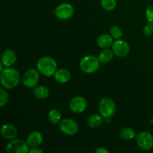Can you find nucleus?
Here are the masks:
<instances>
[{
    "mask_svg": "<svg viewBox=\"0 0 153 153\" xmlns=\"http://www.w3.org/2000/svg\"><path fill=\"white\" fill-rule=\"evenodd\" d=\"M116 111L115 103L111 99L103 98L99 103V111L105 118H110L114 114Z\"/></svg>",
    "mask_w": 153,
    "mask_h": 153,
    "instance_id": "obj_4",
    "label": "nucleus"
},
{
    "mask_svg": "<svg viewBox=\"0 0 153 153\" xmlns=\"http://www.w3.org/2000/svg\"><path fill=\"white\" fill-rule=\"evenodd\" d=\"M20 76L19 72L11 67H5L1 71L0 81L5 89H13L19 83Z\"/></svg>",
    "mask_w": 153,
    "mask_h": 153,
    "instance_id": "obj_1",
    "label": "nucleus"
},
{
    "mask_svg": "<svg viewBox=\"0 0 153 153\" xmlns=\"http://www.w3.org/2000/svg\"><path fill=\"white\" fill-rule=\"evenodd\" d=\"M146 17L148 22L153 23V4L148 7L146 10Z\"/></svg>",
    "mask_w": 153,
    "mask_h": 153,
    "instance_id": "obj_26",
    "label": "nucleus"
},
{
    "mask_svg": "<svg viewBox=\"0 0 153 153\" xmlns=\"http://www.w3.org/2000/svg\"><path fill=\"white\" fill-rule=\"evenodd\" d=\"M16 61V55L12 49H6L1 55V63L4 67H10L15 64Z\"/></svg>",
    "mask_w": 153,
    "mask_h": 153,
    "instance_id": "obj_12",
    "label": "nucleus"
},
{
    "mask_svg": "<svg viewBox=\"0 0 153 153\" xmlns=\"http://www.w3.org/2000/svg\"><path fill=\"white\" fill-rule=\"evenodd\" d=\"M95 152H97V153H108L109 151L104 147H99L96 149Z\"/></svg>",
    "mask_w": 153,
    "mask_h": 153,
    "instance_id": "obj_27",
    "label": "nucleus"
},
{
    "mask_svg": "<svg viewBox=\"0 0 153 153\" xmlns=\"http://www.w3.org/2000/svg\"><path fill=\"white\" fill-rule=\"evenodd\" d=\"M120 137L125 140H130L136 137L135 131L131 127H125L120 131Z\"/></svg>",
    "mask_w": 153,
    "mask_h": 153,
    "instance_id": "obj_21",
    "label": "nucleus"
},
{
    "mask_svg": "<svg viewBox=\"0 0 153 153\" xmlns=\"http://www.w3.org/2000/svg\"><path fill=\"white\" fill-rule=\"evenodd\" d=\"M55 13L58 19L61 20H67L70 19L74 14V7L70 3H62L55 8Z\"/></svg>",
    "mask_w": 153,
    "mask_h": 153,
    "instance_id": "obj_8",
    "label": "nucleus"
},
{
    "mask_svg": "<svg viewBox=\"0 0 153 153\" xmlns=\"http://www.w3.org/2000/svg\"><path fill=\"white\" fill-rule=\"evenodd\" d=\"M59 128L63 134L67 136H73L78 132L79 126L75 120L70 118H65L60 122Z\"/></svg>",
    "mask_w": 153,
    "mask_h": 153,
    "instance_id": "obj_9",
    "label": "nucleus"
},
{
    "mask_svg": "<svg viewBox=\"0 0 153 153\" xmlns=\"http://www.w3.org/2000/svg\"><path fill=\"white\" fill-rule=\"evenodd\" d=\"M1 134L3 138L6 140H13L18 134V131L16 127L10 124H4L1 129Z\"/></svg>",
    "mask_w": 153,
    "mask_h": 153,
    "instance_id": "obj_13",
    "label": "nucleus"
},
{
    "mask_svg": "<svg viewBox=\"0 0 153 153\" xmlns=\"http://www.w3.org/2000/svg\"><path fill=\"white\" fill-rule=\"evenodd\" d=\"M87 106H88V102L87 100L84 97H75L70 100L69 107L71 110L72 112L75 114H82L86 110Z\"/></svg>",
    "mask_w": 153,
    "mask_h": 153,
    "instance_id": "obj_11",
    "label": "nucleus"
},
{
    "mask_svg": "<svg viewBox=\"0 0 153 153\" xmlns=\"http://www.w3.org/2000/svg\"><path fill=\"white\" fill-rule=\"evenodd\" d=\"M136 143L140 149L150 150L153 148V136L148 131H142L136 136Z\"/></svg>",
    "mask_w": 153,
    "mask_h": 153,
    "instance_id": "obj_7",
    "label": "nucleus"
},
{
    "mask_svg": "<svg viewBox=\"0 0 153 153\" xmlns=\"http://www.w3.org/2000/svg\"><path fill=\"white\" fill-rule=\"evenodd\" d=\"M102 116L101 114H97L89 117V118L88 119V126L91 128H95L100 126L102 125Z\"/></svg>",
    "mask_w": 153,
    "mask_h": 153,
    "instance_id": "obj_18",
    "label": "nucleus"
},
{
    "mask_svg": "<svg viewBox=\"0 0 153 153\" xmlns=\"http://www.w3.org/2000/svg\"><path fill=\"white\" fill-rule=\"evenodd\" d=\"M110 34L114 39H120L123 36V31L117 25H114L110 29Z\"/></svg>",
    "mask_w": 153,
    "mask_h": 153,
    "instance_id": "obj_23",
    "label": "nucleus"
},
{
    "mask_svg": "<svg viewBox=\"0 0 153 153\" xmlns=\"http://www.w3.org/2000/svg\"><path fill=\"white\" fill-rule=\"evenodd\" d=\"M48 119L52 124L60 123L61 120V113L58 109L54 108L50 110L48 114Z\"/></svg>",
    "mask_w": 153,
    "mask_h": 153,
    "instance_id": "obj_19",
    "label": "nucleus"
},
{
    "mask_svg": "<svg viewBox=\"0 0 153 153\" xmlns=\"http://www.w3.org/2000/svg\"><path fill=\"white\" fill-rule=\"evenodd\" d=\"M153 23L152 22H148L147 24L144 25L143 27V34L146 36H151L153 34Z\"/></svg>",
    "mask_w": 153,
    "mask_h": 153,
    "instance_id": "obj_25",
    "label": "nucleus"
},
{
    "mask_svg": "<svg viewBox=\"0 0 153 153\" xmlns=\"http://www.w3.org/2000/svg\"><path fill=\"white\" fill-rule=\"evenodd\" d=\"M43 151L42 149H39L38 147H34V148H31V149H29L30 153H43Z\"/></svg>",
    "mask_w": 153,
    "mask_h": 153,
    "instance_id": "obj_28",
    "label": "nucleus"
},
{
    "mask_svg": "<svg viewBox=\"0 0 153 153\" xmlns=\"http://www.w3.org/2000/svg\"><path fill=\"white\" fill-rule=\"evenodd\" d=\"M112 51L116 56L119 58H125L130 52V46L126 41L117 39L114 41L112 45Z\"/></svg>",
    "mask_w": 153,
    "mask_h": 153,
    "instance_id": "obj_10",
    "label": "nucleus"
},
{
    "mask_svg": "<svg viewBox=\"0 0 153 153\" xmlns=\"http://www.w3.org/2000/svg\"><path fill=\"white\" fill-rule=\"evenodd\" d=\"M34 96L38 100H46L49 96V91L45 86L36 87L34 88Z\"/></svg>",
    "mask_w": 153,
    "mask_h": 153,
    "instance_id": "obj_17",
    "label": "nucleus"
},
{
    "mask_svg": "<svg viewBox=\"0 0 153 153\" xmlns=\"http://www.w3.org/2000/svg\"><path fill=\"white\" fill-rule=\"evenodd\" d=\"M5 150L7 153H27L29 152V146L22 139H13L7 143Z\"/></svg>",
    "mask_w": 153,
    "mask_h": 153,
    "instance_id": "obj_5",
    "label": "nucleus"
},
{
    "mask_svg": "<svg viewBox=\"0 0 153 153\" xmlns=\"http://www.w3.org/2000/svg\"><path fill=\"white\" fill-rule=\"evenodd\" d=\"M114 54L113 51H111L110 49H106L100 52L98 56V58L100 60V63H102V64H106V63L111 61L114 57Z\"/></svg>",
    "mask_w": 153,
    "mask_h": 153,
    "instance_id": "obj_20",
    "label": "nucleus"
},
{
    "mask_svg": "<svg viewBox=\"0 0 153 153\" xmlns=\"http://www.w3.org/2000/svg\"><path fill=\"white\" fill-rule=\"evenodd\" d=\"M101 6L106 11H112L117 6V0H101Z\"/></svg>",
    "mask_w": 153,
    "mask_h": 153,
    "instance_id": "obj_22",
    "label": "nucleus"
},
{
    "mask_svg": "<svg viewBox=\"0 0 153 153\" xmlns=\"http://www.w3.org/2000/svg\"><path fill=\"white\" fill-rule=\"evenodd\" d=\"M43 140V137L40 131H32L27 137V143L29 147L34 148L38 147L42 144Z\"/></svg>",
    "mask_w": 153,
    "mask_h": 153,
    "instance_id": "obj_14",
    "label": "nucleus"
},
{
    "mask_svg": "<svg viewBox=\"0 0 153 153\" xmlns=\"http://www.w3.org/2000/svg\"><path fill=\"white\" fill-rule=\"evenodd\" d=\"M37 68L43 76L51 77L54 76L57 71V63L51 57L43 56L37 61Z\"/></svg>",
    "mask_w": 153,
    "mask_h": 153,
    "instance_id": "obj_2",
    "label": "nucleus"
},
{
    "mask_svg": "<svg viewBox=\"0 0 153 153\" xmlns=\"http://www.w3.org/2000/svg\"><path fill=\"white\" fill-rule=\"evenodd\" d=\"M100 61L98 58L94 55H86L81 59L79 66L84 73L91 74L94 73L100 69Z\"/></svg>",
    "mask_w": 153,
    "mask_h": 153,
    "instance_id": "obj_3",
    "label": "nucleus"
},
{
    "mask_svg": "<svg viewBox=\"0 0 153 153\" xmlns=\"http://www.w3.org/2000/svg\"><path fill=\"white\" fill-rule=\"evenodd\" d=\"M39 79H40V76H39L38 71L34 68H30L24 73L23 77H22V83L25 88L33 89L36 88L38 84Z\"/></svg>",
    "mask_w": 153,
    "mask_h": 153,
    "instance_id": "obj_6",
    "label": "nucleus"
},
{
    "mask_svg": "<svg viewBox=\"0 0 153 153\" xmlns=\"http://www.w3.org/2000/svg\"><path fill=\"white\" fill-rule=\"evenodd\" d=\"M113 37L108 34H102L100 35L97 38V44L99 47L102 49H108L112 46L114 43Z\"/></svg>",
    "mask_w": 153,
    "mask_h": 153,
    "instance_id": "obj_16",
    "label": "nucleus"
},
{
    "mask_svg": "<svg viewBox=\"0 0 153 153\" xmlns=\"http://www.w3.org/2000/svg\"><path fill=\"white\" fill-rule=\"evenodd\" d=\"M8 100L9 97L7 91L3 88H1L0 89V107H4L8 102Z\"/></svg>",
    "mask_w": 153,
    "mask_h": 153,
    "instance_id": "obj_24",
    "label": "nucleus"
},
{
    "mask_svg": "<svg viewBox=\"0 0 153 153\" xmlns=\"http://www.w3.org/2000/svg\"><path fill=\"white\" fill-rule=\"evenodd\" d=\"M55 81L60 84L67 83L71 79V73L67 69L61 68L57 70L54 75Z\"/></svg>",
    "mask_w": 153,
    "mask_h": 153,
    "instance_id": "obj_15",
    "label": "nucleus"
}]
</instances>
